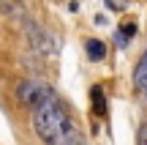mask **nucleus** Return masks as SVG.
I'll return each mask as SVG.
<instances>
[{"label":"nucleus","instance_id":"f257e3e1","mask_svg":"<svg viewBox=\"0 0 147 145\" xmlns=\"http://www.w3.org/2000/svg\"><path fill=\"white\" fill-rule=\"evenodd\" d=\"M33 129L41 137V142H47V145H65L79 134L71 115L65 112V107L55 96L41 101L38 107H33Z\"/></svg>","mask_w":147,"mask_h":145},{"label":"nucleus","instance_id":"f03ea898","mask_svg":"<svg viewBox=\"0 0 147 145\" xmlns=\"http://www.w3.org/2000/svg\"><path fill=\"white\" fill-rule=\"evenodd\" d=\"M52 88L47 85V82L41 80H25L19 82V88H16V99H19V104H25V107H38L41 101H47V99H52Z\"/></svg>","mask_w":147,"mask_h":145},{"label":"nucleus","instance_id":"7ed1b4c3","mask_svg":"<svg viewBox=\"0 0 147 145\" xmlns=\"http://www.w3.org/2000/svg\"><path fill=\"white\" fill-rule=\"evenodd\" d=\"M134 85H136V91L142 93V96H147V49L142 52L136 69H134Z\"/></svg>","mask_w":147,"mask_h":145},{"label":"nucleus","instance_id":"20e7f679","mask_svg":"<svg viewBox=\"0 0 147 145\" xmlns=\"http://www.w3.org/2000/svg\"><path fill=\"white\" fill-rule=\"evenodd\" d=\"M90 101H93V112L95 115H106V96H104V88L95 85L90 91Z\"/></svg>","mask_w":147,"mask_h":145},{"label":"nucleus","instance_id":"39448f33","mask_svg":"<svg viewBox=\"0 0 147 145\" xmlns=\"http://www.w3.org/2000/svg\"><path fill=\"white\" fill-rule=\"evenodd\" d=\"M84 49H87L90 60H104L106 58V47H104V41H98V38H90V41L84 44Z\"/></svg>","mask_w":147,"mask_h":145},{"label":"nucleus","instance_id":"423d86ee","mask_svg":"<svg viewBox=\"0 0 147 145\" xmlns=\"http://www.w3.org/2000/svg\"><path fill=\"white\" fill-rule=\"evenodd\" d=\"M131 36H136V25H131V22H128V25L120 27V44H125Z\"/></svg>","mask_w":147,"mask_h":145},{"label":"nucleus","instance_id":"0eeeda50","mask_svg":"<svg viewBox=\"0 0 147 145\" xmlns=\"http://www.w3.org/2000/svg\"><path fill=\"white\" fill-rule=\"evenodd\" d=\"M104 3H106V8H112V11H125L128 0H104Z\"/></svg>","mask_w":147,"mask_h":145},{"label":"nucleus","instance_id":"6e6552de","mask_svg":"<svg viewBox=\"0 0 147 145\" xmlns=\"http://www.w3.org/2000/svg\"><path fill=\"white\" fill-rule=\"evenodd\" d=\"M139 145H147V123L142 126V131H139Z\"/></svg>","mask_w":147,"mask_h":145}]
</instances>
